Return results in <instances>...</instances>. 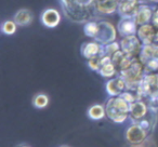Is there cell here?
<instances>
[{"instance_id":"obj_26","label":"cell","mask_w":158,"mask_h":147,"mask_svg":"<svg viewBox=\"0 0 158 147\" xmlns=\"http://www.w3.org/2000/svg\"><path fill=\"white\" fill-rule=\"evenodd\" d=\"M18 147H29V146H27V145H20V146H18Z\"/></svg>"},{"instance_id":"obj_12","label":"cell","mask_w":158,"mask_h":147,"mask_svg":"<svg viewBox=\"0 0 158 147\" xmlns=\"http://www.w3.org/2000/svg\"><path fill=\"white\" fill-rule=\"evenodd\" d=\"M81 54L87 59H92L103 54V46L97 41L84 43L81 47Z\"/></svg>"},{"instance_id":"obj_15","label":"cell","mask_w":158,"mask_h":147,"mask_svg":"<svg viewBox=\"0 0 158 147\" xmlns=\"http://www.w3.org/2000/svg\"><path fill=\"white\" fill-rule=\"evenodd\" d=\"M94 1L95 7L100 12L108 14L115 11L120 0H94Z\"/></svg>"},{"instance_id":"obj_20","label":"cell","mask_w":158,"mask_h":147,"mask_svg":"<svg viewBox=\"0 0 158 147\" xmlns=\"http://www.w3.org/2000/svg\"><path fill=\"white\" fill-rule=\"evenodd\" d=\"M49 104V97L48 95L44 94V93H39V94L35 95L33 99V105L37 108H44Z\"/></svg>"},{"instance_id":"obj_25","label":"cell","mask_w":158,"mask_h":147,"mask_svg":"<svg viewBox=\"0 0 158 147\" xmlns=\"http://www.w3.org/2000/svg\"><path fill=\"white\" fill-rule=\"evenodd\" d=\"M153 23L156 27H158V10L154 13V15H153Z\"/></svg>"},{"instance_id":"obj_10","label":"cell","mask_w":158,"mask_h":147,"mask_svg":"<svg viewBox=\"0 0 158 147\" xmlns=\"http://www.w3.org/2000/svg\"><path fill=\"white\" fill-rule=\"evenodd\" d=\"M139 9L138 0H120L119 13L123 18H134Z\"/></svg>"},{"instance_id":"obj_9","label":"cell","mask_w":158,"mask_h":147,"mask_svg":"<svg viewBox=\"0 0 158 147\" xmlns=\"http://www.w3.org/2000/svg\"><path fill=\"white\" fill-rule=\"evenodd\" d=\"M149 107L146 102L142 101V100H138V101L130 104V119L132 122H138L146 116Z\"/></svg>"},{"instance_id":"obj_27","label":"cell","mask_w":158,"mask_h":147,"mask_svg":"<svg viewBox=\"0 0 158 147\" xmlns=\"http://www.w3.org/2000/svg\"><path fill=\"white\" fill-rule=\"evenodd\" d=\"M60 147H69V146H67V145H61Z\"/></svg>"},{"instance_id":"obj_18","label":"cell","mask_w":158,"mask_h":147,"mask_svg":"<svg viewBox=\"0 0 158 147\" xmlns=\"http://www.w3.org/2000/svg\"><path fill=\"white\" fill-rule=\"evenodd\" d=\"M88 116L92 120H101L106 116L105 107L103 105H100V104L92 105L88 109Z\"/></svg>"},{"instance_id":"obj_11","label":"cell","mask_w":158,"mask_h":147,"mask_svg":"<svg viewBox=\"0 0 158 147\" xmlns=\"http://www.w3.org/2000/svg\"><path fill=\"white\" fill-rule=\"evenodd\" d=\"M126 90H127V84L120 76L108 80L106 84V91L110 96H119Z\"/></svg>"},{"instance_id":"obj_3","label":"cell","mask_w":158,"mask_h":147,"mask_svg":"<svg viewBox=\"0 0 158 147\" xmlns=\"http://www.w3.org/2000/svg\"><path fill=\"white\" fill-rule=\"evenodd\" d=\"M135 93L142 101L155 99L158 95V72H146Z\"/></svg>"},{"instance_id":"obj_7","label":"cell","mask_w":158,"mask_h":147,"mask_svg":"<svg viewBox=\"0 0 158 147\" xmlns=\"http://www.w3.org/2000/svg\"><path fill=\"white\" fill-rule=\"evenodd\" d=\"M149 134L145 129H143L138 122H132V125L126 131V140L130 145L138 144L145 140Z\"/></svg>"},{"instance_id":"obj_5","label":"cell","mask_w":158,"mask_h":147,"mask_svg":"<svg viewBox=\"0 0 158 147\" xmlns=\"http://www.w3.org/2000/svg\"><path fill=\"white\" fill-rule=\"evenodd\" d=\"M94 39L102 46L114 42V40L116 39V31H115L114 26L108 22H100L99 31H98Z\"/></svg>"},{"instance_id":"obj_21","label":"cell","mask_w":158,"mask_h":147,"mask_svg":"<svg viewBox=\"0 0 158 147\" xmlns=\"http://www.w3.org/2000/svg\"><path fill=\"white\" fill-rule=\"evenodd\" d=\"M119 50H121L120 48V43L118 42H110L108 44H105L103 46V55H106V56H110L115 54L116 52H118Z\"/></svg>"},{"instance_id":"obj_23","label":"cell","mask_w":158,"mask_h":147,"mask_svg":"<svg viewBox=\"0 0 158 147\" xmlns=\"http://www.w3.org/2000/svg\"><path fill=\"white\" fill-rule=\"evenodd\" d=\"M130 147H157V144H156V141L154 138V136L151 134L143 142L138 143V144H131Z\"/></svg>"},{"instance_id":"obj_17","label":"cell","mask_w":158,"mask_h":147,"mask_svg":"<svg viewBox=\"0 0 158 147\" xmlns=\"http://www.w3.org/2000/svg\"><path fill=\"white\" fill-rule=\"evenodd\" d=\"M33 20V15H31V11L28 10L22 9L18 12V13L14 15V22L15 24L20 25V26H25V25H28L29 23Z\"/></svg>"},{"instance_id":"obj_13","label":"cell","mask_w":158,"mask_h":147,"mask_svg":"<svg viewBox=\"0 0 158 147\" xmlns=\"http://www.w3.org/2000/svg\"><path fill=\"white\" fill-rule=\"evenodd\" d=\"M136 25L138 24L134 18H123L118 24V31L123 38L133 36L135 35V33H138Z\"/></svg>"},{"instance_id":"obj_14","label":"cell","mask_w":158,"mask_h":147,"mask_svg":"<svg viewBox=\"0 0 158 147\" xmlns=\"http://www.w3.org/2000/svg\"><path fill=\"white\" fill-rule=\"evenodd\" d=\"M60 14L56 10L54 9H48L42 13L41 21L44 23V26L47 27H55L59 25L60 23Z\"/></svg>"},{"instance_id":"obj_24","label":"cell","mask_w":158,"mask_h":147,"mask_svg":"<svg viewBox=\"0 0 158 147\" xmlns=\"http://www.w3.org/2000/svg\"><path fill=\"white\" fill-rule=\"evenodd\" d=\"M16 31V24L15 22L12 21H7L2 24V31L7 35H12Z\"/></svg>"},{"instance_id":"obj_2","label":"cell","mask_w":158,"mask_h":147,"mask_svg":"<svg viewBox=\"0 0 158 147\" xmlns=\"http://www.w3.org/2000/svg\"><path fill=\"white\" fill-rule=\"evenodd\" d=\"M145 75V67L139 59H136L127 69L119 72V76L125 80L127 90L136 91Z\"/></svg>"},{"instance_id":"obj_28","label":"cell","mask_w":158,"mask_h":147,"mask_svg":"<svg viewBox=\"0 0 158 147\" xmlns=\"http://www.w3.org/2000/svg\"><path fill=\"white\" fill-rule=\"evenodd\" d=\"M157 72H158V71H157Z\"/></svg>"},{"instance_id":"obj_8","label":"cell","mask_w":158,"mask_h":147,"mask_svg":"<svg viewBox=\"0 0 158 147\" xmlns=\"http://www.w3.org/2000/svg\"><path fill=\"white\" fill-rule=\"evenodd\" d=\"M138 37L143 44H152L158 42V27L145 24L138 29Z\"/></svg>"},{"instance_id":"obj_6","label":"cell","mask_w":158,"mask_h":147,"mask_svg":"<svg viewBox=\"0 0 158 147\" xmlns=\"http://www.w3.org/2000/svg\"><path fill=\"white\" fill-rule=\"evenodd\" d=\"M143 43L141 42V40L139 39L138 36H129V37L123 38L120 42V48L127 54L131 55L133 57H139L142 50Z\"/></svg>"},{"instance_id":"obj_4","label":"cell","mask_w":158,"mask_h":147,"mask_svg":"<svg viewBox=\"0 0 158 147\" xmlns=\"http://www.w3.org/2000/svg\"><path fill=\"white\" fill-rule=\"evenodd\" d=\"M139 59L145 67L146 72L158 71V44H143Z\"/></svg>"},{"instance_id":"obj_19","label":"cell","mask_w":158,"mask_h":147,"mask_svg":"<svg viewBox=\"0 0 158 147\" xmlns=\"http://www.w3.org/2000/svg\"><path fill=\"white\" fill-rule=\"evenodd\" d=\"M99 72H100V75L104 78H113L116 74H118V71H117L115 65L112 63V61L104 64L101 67V69L99 70Z\"/></svg>"},{"instance_id":"obj_1","label":"cell","mask_w":158,"mask_h":147,"mask_svg":"<svg viewBox=\"0 0 158 147\" xmlns=\"http://www.w3.org/2000/svg\"><path fill=\"white\" fill-rule=\"evenodd\" d=\"M106 117L115 123H123L130 117V104L121 96H112L105 105Z\"/></svg>"},{"instance_id":"obj_22","label":"cell","mask_w":158,"mask_h":147,"mask_svg":"<svg viewBox=\"0 0 158 147\" xmlns=\"http://www.w3.org/2000/svg\"><path fill=\"white\" fill-rule=\"evenodd\" d=\"M84 31L87 36H89L91 38H94L98 34V31H99V23H94V22L88 23L85 26Z\"/></svg>"},{"instance_id":"obj_16","label":"cell","mask_w":158,"mask_h":147,"mask_svg":"<svg viewBox=\"0 0 158 147\" xmlns=\"http://www.w3.org/2000/svg\"><path fill=\"white\" fill-rule=\"evenodd\" d=\"M152 18V10L146 6H143L139 9L134 16V21L138 25H145Z\"/></svg>"}]
</instances>
